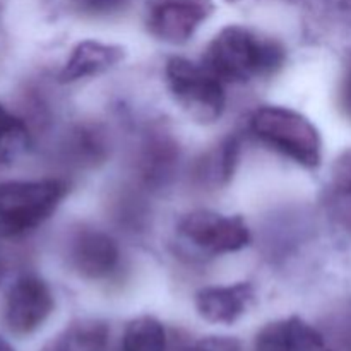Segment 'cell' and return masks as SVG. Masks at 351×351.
Segmentation results:
<instances>
[{
    "label": "cell",
    "mask_w": 351,
    "mask_h": 351,
    "mask_svg": "<svg viewBox=\"0 0 351 351\" xmlns=\"http://www.w3.org/2000/svg\"><path fill=\"white\" fill-rule=\"evenodd\" d=\"M287 62V50L280 41L259 34L250 27L230 24L209 43L204 65L223 82H249L274 75Z\"/></svg>",
    "instance_id": "6da1fadb"
},
{
    "label": "cell",
    "mask_w": 351,
    "mask_h": 351,
    "mask_svg": "<svg viewBox=\"0 0 351 351\" xmlns=\"http://www.w3.org/2000/svg\"><path fill=\"white\" fill-rule=\"evenodd\" d=\"M249 130L261 144L290 158L307 170L322 161V139L317 127L288 106L264 105L250 115Z\"/></svg>",
    "instance_id": "7a4b0ae2"
},
{
    "label": "cell",
    "mask_w": 351,
    "mask_h": 351,
    "mask_svg": "<svg viewBox=\"0 0 351 351\" xmlns=\"http://www.w3.org/2000/svg\"><path fill=\"white\" fill-rule=\"evenodd\" d=\"M69 185L58 178L0 184V237L26 235L47 221L60 206Z\"/></svg>",
    "instance_id": "3957f363"
},
{
    "label": "cell",
    "mask_w": 351,
    "mask_h": 351,
    "mask_svg": "<svg viewBox=\"0 0 351 351\" xmlns=\"http://www.w3.org/2000/svg\"><path fill=\"white\" fill-rule=\"evenodd\" d=\"M168 89L175 103L199 123H213L223 115L226 93L223 81L209 71L184 57H171L165 67Z\"/></svg>",
    "instance_id": "277c9868"
},
{
    "label": "cell",
    "mask_w": 351,
    "mask_h": 351,
    "mask_svg": "<svg viewBox=\"0 0 351 351\" xmlns=\"http://www.w3.org/2000/svg\"><path fill=\"white\" fill-rule=\"evenodd\" d=\"M178 233L191 245L209 256L239 252L250 243V230L242 216L197 209L191 211L178 223Z\"/></svg>",
    "instance_id": "5b68a950"
},
{
    "label": "cell",
    "mask_w": 351,
    "mask_h": 351,
    "mask_svg": "<svg viewBox=\"0 0 351 351\" xmlns=\"http://www.w3.org/2000/svg\"><path fill=\"white\" fill-rule=\"evenodd\" d=\"M213 12V0H146L144 21L156 40L184 45Z\"/></svg>",
    "instance_id": "8992f818"
},
{
    "label": "cell",
    "mask_w": 351,
    "mask_h": 351,
    "mask_svg": "<svg viewBox=\"0 0 351 351\" xmlns=\"http://www.w3.org/2000/svg\"><path fill=\"white\" fill-rule=\"evenodd\" d=\"M122 254L119 243L103 230L79 226L67 240V263L84 280H108L119 271Z\"/></svg>",
    "instance_id": "52a82bcc"
},
{
    "label": "cell",
    "mask_w": 351,
    "mask_h": 351,
    "mask_svg": "<svg viewBox=\"0 0 351 351\" xmlns=\"http://www.w3.org/2000/svg\"><path fill=\"white\" fill-rule=\"evenodd\" d=\"M53 307L55 300L50 287L40 276L24 274L9 288L3 319L14 335L26 336L45 324Z\"/></svg>",
    "instance_id": "ba28073f"
},
{
    "label": "cell",
    "mask_w": 351,
    "mask_h": 351,
    "mask_svg": "<svg viewBox=\"0 0 351 351\" xmlns=\"http://www.w3.org/2000/svg\"><path fill=\"white\" fill-rule=\"evenodd\" d=\"M180 147L170 132L161 127L149 129L137 151V173L151 189H161L173 180L177 173Z\"/></svg>",
    "instance_id": "9c48e42d"
},
{
    "label": "cell",
    "mask_w": 351,
    "mask_h": 351,
    "mask_svg": "<svg viewBox=\"0 0 351 351\" xmlns=\"http://www.w3.org/2000/svg\"><path fill=\"white\" fill-rule=\"evenodd\" d=\"M256 351H332L328 339L300 317L264 326L256 338Z\"/></svg>",
    "instance_id": "30bf717a"
},
{
    "label": "cell",
    "mask_w": 351,
    "mask_h": 351,
    "mask_svg": "<svg viewBox=\"0 0 351 351\" xmlns=\"http://www.w3.org/2000/svg\"><path fill=\"white\" fill-rule=\"evenodd\" d=\"M256 291L250 283L202 288L195 295V308L211 324H235L254 304Z\"/></svg>",
    "instance_id": "8fae6325"
},
{
    "label": "cell",
    "mask_w": 351,
    "mask_h": 351,
    "mask_svg": "<svg viewBox=\"0 0 351 351\" xmlns=\"http://www.w3.org/2000/svg\"><path fill=\"white\" fill-rule=\"evenodd\" d=\"M123 58H125L123 47L84 40L72 48L71 57L58 72V81L75 82L86 77H93V75H99L115 67Z\"/></svg>",
    "instance_id": "7c38bea8"
},
{
    "label": "cell",
    "mask_w": 351,
    "mask_h": 351,
    "mask_svg": "<svg viewBox=\"0 0 351 351\" xmlns=\"http://www.w3.org/2000/svg\"><path fill=\"white\" fill-rule=\"evenodd\" d=\"M240 149H242L240 137L230 134L215 147L201 154L192 165V178L195 184L209 189L225 187L235 173L240 160Z\"/></svg>",
    "instance_id": "4fadbf2b"
},
{
    "label": "cell",
    "mask_w": 351,
    "mask_h": 351,
    "mask_svg": "<svg viewBox=\"0 0 351 351\" xmlns=\"http://www.w3.org/2000/svg\"><path fill=\"white\" fill-rule=\"evenodd\" d=\"M108 343V326L96 319L69 324L43 351H103Z\"/></svg>",
    "instance_id": "5bb4252c"
},
{
    "label": "cell",
    "mask_w": 351,
    "mask_h": 351,
    "mask_svg": "<svg viewBox=\"0 0 351 351\" xmlns=\"http://www.w3.org/2000/svg\"><path fill=\"white\" fill-rule=\"evenodd\" d=\"M110 144L106 132L98 123H79L74 127L71 139V151L74 161L88 167L103 163L108 156Z\"/></svg>",
    "instance_id": "9a60e30c"
},
{
    "label": "cell",
    "mask_w": 351,
    "mask_h": 351,
    "mask_svg": "<svg viewBox=\"0 0 351 351\" xmlns=\"http://www.w3.org/2000/svg\"><path fill=\"white\" fill-rule=\"evenodd\" d=\"M168 339L158 319L143 315L127 324L120 351H167Z\"/></svg>",
    "instance_id": "2e32d148"
},
{
    "label": "cell",
    "mask_w": 351,
    "mask_h": 351,
    "mask_svg": "<svg viewBox=\"0 0 351 351\" xmlns=\"http://www.w3.org/2000/svg\"><path fill=\"white\" fill-rule=\"evenodd\" d=\"M31 147V132L26 122L0 105V163L10 165Z\"/></svg>",
    "instance_id": "e0dca14e"
},
{
    "label": "cell",
    "mask_w": 351,
    "mask_h": 351,
    "mask_svg": "<svg viewBox=\"0 0 351 351\" xmlns=\"http://www.w3.org/2000/svg\"><path fill=\"white\" fill-rule=\"evenodd\" d=\"M326 202L351 206V147L343 151L332 163Z\"/></svg>",
    "instance_id": "ac0fdd59"
},
{
    "label": "cell",
    "mask_w": 351,
    "mask_h": 351,
    "mask_svg": "<svg viewBox=\"0 0 351 351\" xmlns=\"http://www.w3.org/2000/svg\"><path fill=\"white\" fill-rule=\"evenodd\" d=\"M326 336L332 351H351V305L335 312L326 324Z\"/></svg>",
    "instance_id": "d6986e66"
},
{
    "label": "cell",
    "mask_w": 351,
    "mask_h": 351,
    "mask_svg": "<svg viewBox=\"0 0 351 351\" xmlns=\"http://www.w3.org/2000/svg\"><path fill=\"white\" fill-rule=\"evenodd\" d=\"M77 12L89 17H108L125 9L129 0H71Z\"/></svg>",
    "instance_id": "ffe728a7"
},
{
    "label": "cell",
    "mask_w": 351,
    "mask_h": 351,
    "mask_svg": "<svg viewBox=\"0 0 351 351\" xmlns=\"http://www.w3.org/2000/svg\"><path fill=\"white\" fill-rule=\"evenodd\" d=\"M185 351H240V343L233 338H204L192 343Z\"/></svg>",
    "instance_id": "44dd1931"
},
{
    "label": "cell",
    "mask_w": 351,
    "mask_h": 351,
    "mask_svg": "<svg viewBox=\"0 0 351 351\" xmlns=\"http://www.w3.org/2000/svg\"><path fill=\"white\" fill-rule=\"evenodd\" d=\"M338 105L343 115L351 122V65L346 69L338 91Z\"/></svg>",
    "instance_id": "7402d4cb"
},
{
    "label": "cell",
    "mask_w": 351,
    "mask_h": 351,
    "mask_svg": "<svg viewBox=\"0 0 351 351\" xmlns=\"http://www.w3.org/2000/svg\"><path fill=\"white\" fill-rule=\"evenodd\" d=\"M331 2L336 10H339L346 19L351 21V0H331Z\"/></svg>",
    "instance_id": "603a6c76"
},
{
    "label": "cell",
    "mask_w": 351,
    "mask_h": 351,
    "mask_svg": "<svg viewBox=\"0 0 351 351\" xmlns=\"http://www.w3.org/2000/svg\"><path fill=\"white\" fill-rule=\"evenodd\" d=\"M0 351H14L12 346H10L9 343H7V339L3 338L2 335H0Z\"/></svg>",
    "instance_id": "cb8c5ba5"
},
{
    "label": "cell",
    "mask_w": 351,
    "mask_h": 351,
    "mask_svg": "<svg viewBox=\"0 0 351 351\" xmlns=\"http://www.w3.org/2000/svg\"><path fill=\"white\" fill-rule=\"evenodd\" d=\"M3 274H5V259H3V254L0 250V281H2Z\"/></svg>",
    "instance_id": "d4e9b609"
},
{
    "label": "cell",
    "mask_w": 351,
    "mask_h": 351,
    "mask_svg": "<svg viewBox=\"0 0 351 351\" xmlns=\"http://www.w3.org/2000/svg\"><path fill=\"white\" fill-rule=\"evenodd\" d=\"M228 2H242V0H228Z\"/></svg>",
    "instance_id": "484cf974"
}]
</instances>
